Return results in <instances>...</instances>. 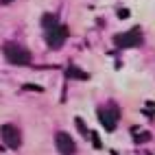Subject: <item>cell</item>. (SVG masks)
<instances>
[{
  "label": "cell",
  "mask_w": 155,
  "mask_h": 155,
  "mask_svg": "<svg viewBox=\"0 0 155 155\" xmlns=\"http://www.w3.org/2000/svg\"><path fill=\"white\" fill-rule=\"evenodd\" d=\"M2 55L13 66H28L31 64V50L24 48L22 44H18V42H7L2 46Z\"/></svg>",
  "instance_id": "6da1fadb"
},
{
  "label": "cell",
  "mask_w": 155,
  "mask_h": 155,
  "mask_svg": "<svg viewBox=\"0 0 155 155\" xmlns=\"http://www.w3.org/2000/svg\"><path fill=\"white\" fill-rule=\"evenodd\" d=\"M66 39H68V28H66L64 24H57L55 28L46 31V42H48L50 48H55V50L64 46Z\"/></svg>",
  "instance_id": "7a4b0ae2"
},
{
  "label": "cell",
  "mask_w": 155,
  "mask_h": 155,
  "mask_svg": "<svg viewBox=\"0 0 155 155\" xmlns=\"http://www.w3.org/2000/svg\"><path fill=\"white\" fill-rule=\"evenodd\" d=\"M55 147L61 155H74L77 153V144L66 131H57L55 133Z\"/></svg>",
  "instance_id": "3957f363"
},
{
  "label": "cell",
  "mask_w": 155,
  "mask_h": 155,
  "mask_svg": "<svg viewBox=\"0 0 155 155\" xmlns=\"http://www.w3.org/2000/svg\"><path fill=\"white\" fill-rule=\"evenodd\" d=\"M0 136H2V142L9 149H20V142H22V136H20V129L15 125H2L0 129Z\"/></svg>",
  "instance_id": "277c9868"
},
{
  "label": "cell",
  "mask_w": 155,
  "mask_h": 155,
  "mask_svg": "<svg viewBox=\"0 0 155 155\" xmlns=\"http://www.w3.org/2000/svg\"><path fill=\"white\" fill-rule=\"evenodd\" d=\"M142 44V35L138 31H131V33H120L116 35V46L120 48H136Z\"/></svg>",
  "instance_id": "5b68a950"
},
{
  "label": "cell",
  "mask_w": 155,
  "mask_h": 155,
  "mask_svg": "<svg viewBox=\"0 0 155 155\" xmlns=\"http://www.w3.org/2000/svg\"><path fill=\"white\" fill-rule=\"evenodd\" d=\"M98 118H101L103 127H105L107 131H114V129H116V125H118V116H111L109 109H101V111H98Z\"/></svg>",
  "instance_id": "8992f818"
},
{
  "label": "cell",
  "mask_w": 155,
  "mask_h": 155,
  "mask_svg": "<svg viewBox=\"0 0 155 155\" xmlns=\"http://www.w3.org/2000/svg\"><path fill=\"white\" fill-rule=\"evenodd\" d=\"M57 24H59V18H57V15H53V13H44V15H42V26H44V31L55 28Z\"/></svg>",
  "instance_id": "52a82bcc"
},
{
  "label": "cell",
  "mask_w": 155,
  "mask_h": 155,
  "mask_svg": "<svg viewBox=\"0 0 155 155\" xmlns=\"http://www.w3.org/2000/svg\"><path fill=\"white\" fill-rule=\"evenodd\" d=\"M68 77H70V79H81V81H83V79H87V74H85V72H83V70H79V68H74V66H72V68H68Z\"/></svg>",
  "instance_id": "ba28073f"
},
{
  "label": "cell",
  "mask_w": 155,
  "mask_h": 155,
  "mask_svg": "<svg viewBox=\"0 0 155 155\" xmlns=\"http://www.w3.org/2000/svg\"><path fill=\"white\" fill-rule=\"evenodd\" d=\"M138 129H140V127H133L131 131H133V138H136V142H138V144H142V142H147L151 136H149V133H140Z\"/></svg>",
  "instance_id": "9c48e42d"
},
{
  "label": "cell",
  "mask_w": 155,
  "mask_h": 155,
  "mask_svg": "<svg viewBox=\"0 0 155 155\" xmlns=\"http://www.w3.org/2000/svg\"><path fill=\"white\" fill-rule=\"evenodd\" d=\"M74 125L79 127V131L83 133V136H90V133H87V127H85V122L81 120V118H74Z\"/></svg>",
  "instance_id": "30bf717a"
},
{
  "label": "cell",
  "mask_w": 155,
  "mask_h": 155,
  "mask_svg": "<svg viewBox=\"0 0 155 155\" xmlns=\"http://www.w3.org/2000/svg\"><path fill=\"white\" fill-rule=\"evenodd\" d=\"M90 138H92V142H94V149H101V138H98V133H96V131L90 133Z\"/></svg>",
  "instance_id": "8fae6325"
},
{
  "label": "cell",
  "mask_w": 155,
  "mask_h": 155,
  "mask_svg": "<svg viewBox=\"0 0 155 155\" xmlns=\"http://www.w3.org/2000/svg\"><path fill=\"white\" fill-rule=\"evenodd\" d=\"M24 90H33V92H44L39 85H24Z\"/></svg>",
  "instance_id": "7c38bea8"
},
{
  "label": "cell",
  "mask_w": 155,
  "mask_h": 155,
  "mask_svg": "<svg viewBox=\"0 0 155 155\" xmlns=\"http://www.w3.org/2000/svg\"><path fill=\"white\" fill-rule=\"evenodd\" d=\"M118 15H120V18H127V15H129V11H125V9H120V11H118Z\"/></svg>",
  "instance_id": "4fadbf2b"
},
{
  "label": "cell",
  "mask_w": 155,
  "mask_h": 155,
  "mask_svg": "<svg viewBox=\"0 0 155 155\" xmlns=\"http://www.w3.org/2000/svg\"><path fill=\"white\" fill-rule=\"evenodd\" d=\"M0 2H2V5H9V2H13V0H0Z\"/></svg>",
  "instance_id": "5bb4252c"
}]
</instances>
